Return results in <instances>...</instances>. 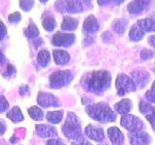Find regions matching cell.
I'll return each mask as SVG.
<instances>
[{
  "mask_svg": "<svg viewBox=\"0 0 155 145\" xmlns=\"http://www.w3.org/2000/svg\"><path fill=\"white\" fill-rule=\"evenodd\" d=\"M28 113H29V116H30L33 120H36V121H40L44 117V113L42 109L39 108L38 106H31V108H29Z\"/></svg>",
  "mask_w": 155,
  "mask_h": 145,
  "instance_id": "83f0119b",
  "label": "cell"
},
{
  "mask_svg": "<svg viewBox=\"0 0 155 145\" xmlns=\"http://www.w3.org/2000/svg\"><path fill=\"white\" fill-rule=\"evenodd\" d=\"M47 145H65L60 139H50L48 140Z\"/></svg>",
  "mask_w": 155,
  "mask_h": 145,
  "instance_id": "8d00e7d4",
  "label": "cell"
},
{
  "mask_svg": "<svg viewBox=\"0 0 155 145\" xmlns=\"http://www.w3.org/2000/svg\"><path fill=\"white\" fill-rule=\"evenodd\" d=\"M28 91H29L28 85H22L21 87V89H19V93H21V95H25L26 93H28Z\"/></svg>",
  "mask_w": 155,
  "mask_h": 145,
  "instance_id": "ab89813d",
  "label": "cell"
},
{
  "mask_svg": "<svg viewBox=\"0 0 155 145\" xmlns=\"http://www.w3.org/2000/svg\"><path fill=\"white\" fill-rule=\"evenodd\" d=\"M73 79L70 71H57L50 76V86L51 88H61L67 86Z\"/></svg>",
  "mask_w": 155,
  "mask_h": 145,
  "instance_id": "277c9868",
  "label": "cell"
},
{
  "mask_svg": "<svg viewBox=\"0 0 155 145\" xmlns=\"http://www.w3.org/2000/svg\"><path fill=\"white\" fill-rule=\"evenodd\" d=\"M79 25V21L77 18H74L72 17H64L63 18V21L61 23V28L63 30H75Z\"/></svg>",
  "mask_w": 155,
  "mask_h": 145,
  "instance_id": "ffe728a7",
  "label": "cell"
},
{
  "mask_svg": "<svg viewBox=\"0 0 155 145\" xmlns=\"http://www.w3.org/2000/svg\"><path fill=\"white\" fill-rule=\"evenodd\" d=\"M85 110L92 119L101 123L113 122L116 118L114 110L105 103L89 105L86 106Z\"/></svg>",
  "mask_w": 155,
  "mask_h": 145,
  "instance_id": "7a4b0ae2",
  "label": "cell"
},
{
  "mask_svg": "<svg viewBox=\"0 0 155 145\" xmlns=\"http://www.w3.org/2000/svg\"><path fill=\"white\" fill-rule=\"evenodd\" d=\"M132 80L136 85V88H143V86L147 85V83L149 80V74L147 71L143 70H137L131 72Z\"/></svg>",
  "mask_w": 155,
  "mask_h": 145,
  "instance_id": "30bf717a",
  "label": "cell"
},
{
  "mask_svg": "<svg viewBox=\"0 0 155 145\" xmlns=\"http://www.w3.org/2000/svg\"><path fill=\"white\" fill-rule=\"evenodd\" d=\"M72 145H90V144H89V142H87L84 138H82L81 137L80 138H78Z\"/></svg>",
  "mask_w": 155,
  "mask_h": 145,
  "instance_id": "74e56055",
  "label": "cell"
},
{
  "mask_svg": "<svg viewBox=\"0 0 155 145\" xmlns=\"http://www.w3.org/2000/svg\"><path fill=\"white\" fill-rule=\"evenodd\" d=\"M102 35L107 36V38H102V39H103V41H104V42L109 43V40H108V39H110V42L113 41V36H111V34H110V32H105V33L102 34Z\"/></svg>",
  "mask_w": 155,
  "mask_h": 145,
  "instance_id": "f35d334b",
  "label": "cell"
},
{
  "mask_svg": "<svg viewBox=\"0 0 155 145\" xmlns=\"http://www.w3.org/2000/svg\"><path fill=\"white\" fill-rule=\"evenodd\" d=\"M131 109H132V102L129 99H124L114 105V110L122 115L129 114Z\"/></svg>",
  "mask_w": 155,
  "mask_h": 145,
  "instance_id": "9a60e30c",
  "label": "cell"
},
{
  "mask_svg": "<svg viewBox=\"0 0 155 145\" xmlns=\"http://www.w3.org/2000/svg\"><path fill=\"white\" fill-rule=\"evenodd\" d=\"M7 117L10 120H12L14 123H18V122L23 121V115L18 106H14V108L7 113Z\"/></svg>",
  "mask_w": 155,
  "mask_h": 145,
  "instance_id": "7402d4cb",
  "label": "cell"
},
{
  "mask_svg": "<svg viewBox=\"0 0 155 145\" xmlns=\"http://www.w3.org/2000/svg\"><path fill=\"white\" fill-rule=\"evenodd\" d=\"M85 134L90 139L94 140V141H97V142H101L102 140H104V137H105L103 129L96 127L94 125L87 126L85 128Z\"/></svg>",
  "mask_w": 155,
  "mask_h": 145,
  "instance_id": "8fae6325",
  "label": "cell"
},
{
  "mask_svg": "<svg viewBox=\"0 0 155 145\" xmlns=\"http://www.w3.org/2000/svg\"><path fill=\"white\" fill-rule=\"evenodd\" d=\"M43 27L45 28L46 31L51 32L52 30H54V28L56 27V21L54 17L51 14H43Z\"/></svg>",
  "mask_w": 155,
  "mask_h": 145,
  "instance_id": "e0dca14e",
  "label": "cell"
},
{
  "mask_svg": "<svg viewBox=\"0 0 155 145\" xmlns=\"http://www.w3.org/2000/svg\"><path fill=\"white\" fill-rule=\"evenodd\" d=\"M19 6L25 12H29L34 6V1H19Z\"/></svg>",
  "mask_w": 155,
  "mask_h": 145,
  "instance_id": "d6a6232c",
  "label": "cell"
},
{
  "mask_svg": "<svg viewBox=\"0 0 155 145\" xmlns=\"http://www.w3.org/2000/svg\"><path fill=\"white\" fill-rule=\"evenodd\" d=\"M99 29V24L97 19L94 16H89L85 18L84 22V30L87 33H95L98 31Z\"/></svg>",
  "mask_w": 155,
  "mask_h": 145,
  "instance_id": "2e32d148",
  "label": "cell"
},
{
  "mask_svg": "<svg viewBox=\"0 0 155 145\" xmlns=\"http://www.w3.org/2000/svg\"><path fill=\"white\" fill-rule=\"evenodd\" d=\"M9 108V103L8 101L5 99V97L0 95V113L4 112L5 110H7Z\"/></svg>",
  "mask_w": 155,
  "mask_h": 145,
  "instance_id": "836d02e7",
  "label": "cell"
},
{
  "mask_svg": "<svg viewBox=\"0 0 155 145\" xmlns=\"http://www.w3.org/2000/svg\"><path fill=\"white\" fill-rule=\"evenodd\" d=\"M16 72H17L16 67L12 64H8L6 67V70L3 72V76L5 77H11V76H14L15 75H16Z\"/></svg>",
  "mask_w": 155,
  "mask_h": 145,
  "instance_id": "f546056e",
  "label": "cell"
},
{
  "mask_svg": "<svg viewBox=\"0 0 155 145\" xmlns=\"http://www.w3.org/2000/svg\"><path fill=\"white\" fill-rule=\"evenodd\" d=\"M37 62L41 67H46L50 63V53L46 50L39 51L37 55Z\"/></svg>",
  "mask_w": 155,
  "mask_h": 145,
  "instance_id": "484cf974",
  "label": "cell"
},
{
  "mask_svg": "<svg viewBox=\"0 0 155 145\" xmlns=\"http://www.w3.org/2000/svg\"><path fill=\"white\" fill-rule=\"evenodd\" d=\"M151 141L149 134L143 132L133 133L130 135V142L132 145H148Z\"/></svg>",
  "mask_w": 155,
  "mask_h": 145,
  "instance_id": "7c38bea8",
  "label": "cell"
},
{
  "mask_svg": "<svg viewBox=\"0 0 155 145\" xmlns=\"http://www.w3.org/2000/svg\"><path fill=\"white\" fill-rule=\"evenodd\" d=\"M148 44H149V45L151 46L152 47L155 48V35L150 36V37L148 38Z\"/></svg>",
  "mask_w": 155,
  "mask_h": 145,
  "instance_id": "60d3db41",
  "label": "cell"
},
{
  "mask_svg": "<svg viewBox=\"0 0 155 145\" xmlns=\"http://www.w3.org/2000/svg\"><path fill=\"white\" fill-rule=\"evenodd\" d=\"M24 35L29 39H36L39 36V29L33 21H30L27 28L24 30Z\"/></svg>",
  "mask_w": 155,
  "mask_h": 145,
  "instance_id": "cb8c5ba5",
  "label": "cell"
},
{
  "mask_svg": "<svg viewBox=\"0 0 155 145\" xmlns=\"http://www.w3.org/2000/svg\"><path fill=\"white\" fill-rule=\"evenodd\" d=\"M111 76L108 71H94L87 75L82 85L84 88L95 94H101L110 86Z\"/></svg>",
  "mask_w": 155,
  "mask_h": 145,
  "instance_id": "6da1fadb",
  "label": "cell"
},
{
  "mask_svg": "<svg viewBox=\"0 0 155 145\" xmlns=\"http://www.w3.org/2000/svg\"><path fill=\"white\" fill-rule=\"evenodd\" d=\"M153 55H154V53L149 50H143L140 51V57H142L143 60L150 59Z\"/></svg>",
  "mask_w": 155,
  "mask_h": 145,
  "instance_id": "e575fe53",
  "label": "cell"
},
{
  "mask_svg": "<svg viewBox=\"0 0 155 145\" xmlns=\"http://www.w3.org/2000/svg\"><path fill=\"white\" fill-rule=\"evenodd\" d=\"M5 60H6V58H5V56H4L3 53H2L1 51H0V65L3 64V63L5 62Z\"/></svg>",
  "mask_w": 155,
  "mask_h": 145,
  "instance_id": "7bdbcfd3",
  "label": "cell"
},
{
  "mask_svg": "<svg viewBox=\"0 0 155 145\" xmlns=\"http://www.w3.org/2000/svg\"><path fill=\"white\" fill-rule=\"evenodd\" d=\"M76 37L74 34H68L62 32H56L52 37V45L58 47H70L74 44Z\"/></svg>",
  "mask_w": 155,
  "mask_h": 145,
  "instance_id": "ba28073f",
  "label": "cell"
},
{
  "mask_svg": "<svg viewBox=\"0 0 155 145\" xmlns=\"http://www.w3.org/2000/svg\"><path fill=\"white\" fill-rule=\"evenodd\" d=\"M38 104L43 108H48V106H59V101L54 95L51 93H48V92H39Z\"/></svg>",
  "mask_w": 155,
  "mask_h": 145,
  "instance_id": "9c48e42d",
  "label": "cell"
},
{
  "mask_svg": "<svg viewBox=\"0 0 155 145\" xmlns=\"http://www.w3.org/2000/svg\"><path fill=\"white\" fill-rule=\"evenodd\" d=\"M53 58H54L55 63L58 65H64L70 61L69 53L61 50H53Z\"/></svg>",
  "mask_w": 155,
  "mask_h": 145,
  "instance_id": "ac0fdd59",
  "label": "cell"
},
{
  "mask_svg": "<svg viewBox=\"0 0 155 145\" xmlns=\"http://www.w3.org/2000/svg\"><path fill=\"white\" fill-rule=\"evenodd\" d=\"M63 118V111H50L47 113V119L51 124H58Z\"/></svg>",
  "mask_w": 155,
  "mask_h": 145,
  "instance_id": "d4e9b609",
  "label": "cell"
},
{
  "mask_svg": "<svg viewBox=\"0 0 155 145\" xmlns=\"http://www.w3.org/2000/svg\"><path fill=\"white\" fill-rule=\"evenodd\" d=\"M115 85H116V89H117V94L119 96H124L127 93H129V92L136 90V85L132 79L124 74L117 76Z\"/></svg>",
  "mask_w": 155,
  "mask_h": 145,
  "instance_id": "5b68a950",
  "label": "cell"
},
{
  "mask_svg": "<svg viewBox=\"0 0 155 145\" xmlns=\"http://www.w3.org/2000/svg\"><path fill=\"white\" fill-rule=\"evenodd\" d=\"M6 34H7L6 26H5V24L0 21V41L3 40L4 37L6 36Z\"/></svg>",
  "mask_w": 155,
  "mask_h": 145,
  "instance_id": "d590c367",
  "label": "cell"
},
{
  "mask_svg": "<svg viewBox=\"0 0 155 145\" xmlns=\"http://www.w3.org/2000/svg\"><path fill=\"white\" fill-rule=\"evenodd\" d=\"M144 115H145V118L149 121V123L151 124V126L155 130V108L154 106H152V105L150 106V108Z\"/></svg>",
  "mask_w": 155,
  "mask_h": 145,
  "instance_id": "f1b7e54d",
  "label": "cell"
},
{
  "mask_svg": "<svg viewBox=\"0 0 155 145\" xmlns=\"http://www.w3.org/2000/svg\"><path fill=\"white\" fill-rule=\"evenodd\" d=\"M55 8L61 13H80L84 10L81 1H58L55 3Z\"/></svg>",
  "mask_w": 155,
  "mask_h": 145,
  "instance_id": "52a82bcc",
  "label": "cell"
},
{
  "mask_svg": "<svg viewBox=\"0 0 155 145\" xmlns=\"http://www.w3.org/2000/svg\"><path fill=\"white\" fill-rule=\"evenodd\" d=\"M105 145H106V144H105Z\"/></svg>",
  "mask_w": 155,
  "mask_h": 145,
  "instance_id": "ee69618b",
  "label": "cell"
},
{
  "mask_svg": "<svg viewBox=\"0 0 155 145\" xmlns=\"http://www.w3.org/2000/svg\"><path fill=\"white\" fill-rule=\"evenodd\" d=\"M36 133L43 138L56 137L57 135V130H55V128H53L51 126L47 125V124L36 125Z\"/></svg>",
  "mask_w": 155,
  "mask_h": 145,
  "instance_id": "4fadbf2b",
  "label": "cell"
},
{
  "mask_svg": "<svg viewBox=\"0 0 155 145\" xmlns=\"http://www.w3.org/2000/svg\"><path fill=\"white\" fill-rule=\"evenodd\" d=\"M62 133L65 137L71 139L77 140L81 137V122L77 115L73 112H69L64 125L62 126Z\"/></svg>",
  "mask_w": 155,
  "mask_h": 145,
  "instance_id": "3957f363",
  "label": "cell"
},
{
  "mask_svg": "<svg viewBox=\"0 0 155 145\" xmlns=\"http://www.w3.org/2000/svg\"><path fill=\"white\" fill-rule=\"evenodd\" d=\"M147 1H132L128 5V11L130 14H140L147 7Z\"/></svg>",
  "mask_w": 155,
  "mask_h": 145,
  "instance_id": "44dd1931",
  "label": "cell"
},
{
  "mask_svg": "<svg viewBox=\"0 0 155 145\" xmlns=\"http://www.w3.org/2000/svg\"><path fill=\"white\" fill-rule=\"evenodd\" d=\"M109 138L113 145H122L123 143V134L116 127H111L108 130Z\"/></svg>",
  "mask_w": 155,
  "mask_h": 145,
  "instance_id": "5bb4252c",
  "label": "cell"
},
{
  "mask_svg": "<svg viewBox=\"0 0 155 145\" xmlns=\"http://www.w3.org/2000/svg\"><path fill=\"white\" fill-rule=\"evenodd\" d=\"M145 98H147V100L150 102V103H155V81L153 82L151 89L147 92Z\"/></svg>",
  "mask_w": 155,
  "mask_h": 145,
  "instance_id": "4dcf8cb0",
  "label": "cell"
},
{
  "mask_svg": "<svg viewBox=\"0 0 155 145\" xmlns=\"http://www.w3.org/2000/svg\"><path fill=\"white\" fill-rule=\"evenodd\" d=\"M8 19H9V22H11V23H18L21 21V14L18 12H15L10 14L8 17Z\"/></svg>",
  "mask_w": 155,
  "mask_h": 145,
  "instance_id": "1f68e13d",
  "label": "cell"
},
{
  "mask_svg": "<svg viewBox=\"0 0 155 145\" xmlns=\"http://www.w3.org/2000/svg\"><path fill=\"white\" fill-rule=\"evenodd\" d=\"M5 130H6V127L3 123L0 122V135H2L5 133Z\"/></svg>",
  "mask_w": 155,
  "mask_h": 145,
  "instance_id": "b9f144b4",
  "label": "cell"
},
{
  "mask_svg": "<svg viewBox=\"0 0 155 145\" xmlns=\"http://www.w3.org/2000/svg\"><path fill=\"white\" fill-rule=\"evenodd\" d=\"M144 36V32L140 29L137 24L133 25V27L131 28L130 33H129V38L134 42H139L140 41Z\"/></svg>",
  "mask_w": 155,
  "mask_h": 145,
  "instance_id": "603a6c76",
  "label": "cell"
},
{
  "mask_svg": "<svg viewBox=\"0 0 155 145\" xmlns=\"http://www.w3.org/2000/svg\"><path fill=\"white\" fill-rule=\"evenodd\" d=\"M127 24L128 22L126 21L125 19H116L113 23V28L118 35H122L125 32L126 28H127Z\"/></svg>",
  "mask_w": 155,
  "mask_h": 145,
  "instance_id": "4316f807",
  "label": "cell"
},
{
  "mask_svg": "<svg viewBox=\"0 0 155 145\" xmlns=\"http://www.w3.org/2000/svg\"><path fill=\"white\" fill-rule=\"evenodd\" d=\"M120 124L123 128L132 133L140 132V130L143 128V123L142 122V120L132 114L123 115L120 120Z\"/></svg>",
  "mask_w": 155,
  "mask_h": 145,
  "instance_id": "8992f818",
  "label": "cell"
},
{
  "mask_svg": "<svg viewBox=\"0 0 155 145\" xmlns=\"http://www.w3.org/2000/svg\"><path fill=\"white\" fill-rule=\"evenodd\" d=\"M137 25L142 29L143 32H153L155 31V21L152 18H143L140 19Z\"/></svg>",
  "mask_w": 155,
  "mask_h": 145,
  "instance_id": "d6986e66",
  "label": "cell"
}]
</instances>
